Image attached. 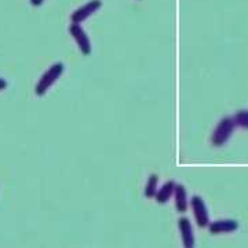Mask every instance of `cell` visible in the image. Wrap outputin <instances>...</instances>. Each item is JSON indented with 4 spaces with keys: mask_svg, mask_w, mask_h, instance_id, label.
<instances>
[{
    "mask_svg": "<svg viewBox=\"0 0 248 248\" xmlns=\"http://www.w3.org/2000/svg\"><path fill=\"white\" fill-rule=\"evenodd\" d=\"M62 73H63V63H62V62L54 63L48 71H46L45 73H43V76H42L40 80L37 81V84H36L35 87L36 94L40 95V97L45 95L46 93H47V90L50 89L54 83L61 78Z\"/></svg>",
    "mask_w": 248,
    "mask_h": 248,
    "instance_id": "cell-1",
    "label": "cell"
},
{
    "mask_svg": "<svg viewBox=\"0 0 248 248\" xmlns=\"http://www.w3.org/2000/svg\"><path fill=\"white\" fill-rule=\"evenodd\" d=\"M234 128H236V123H234L233 117L222 119L218 125L215 127L213 137H211V142H213L214 146H223L226 142L229 141Z\"/></svg>",
    "mask_w": 248,
    "mask_h": 248,
    "instance_id": "cell-2",
    "label": "cell"
},
{
    "mask_svg": "<svg viewBox=\"0 0 248 248\" xmlns=\"http://www.w3.org/2000/svg\"><path fill=\"white\" fill-rule=\"evenodd\" d=\"M190 207L193 210L196 223L199 228H205L210 223V217H208V210L207 205L204 203V200L200 196H193L190 199Z\"/></svg>",
    "mask_w": 248,
    "mask_h": 248,
    "instance_id": "cell-3",
    "label": "cell"
},
{
    "mask_svg": "<svg viewBox=\"0 0 248 248\" xmlns=\"http://www.w3.org/2000/svg\"><path fill=\"white\" fill-rule=\"evenodd\" d=\"M102 1L101 0H91L89 3H86L84 6H81L72 14V22L73 24H81L83 21H86L87 18L91 17L97 10L101 9Z\"/></svg>",
    "mask_w": 248,
    "mask_h": 248,
    "instance_id": "cell-4",
    "label": "cell"
},
{
    "mask_svg": "<svg viewBox=\"0 0 248 248\" xmlns=\"http://www.w3.org/2000/svg\"><path fill=\"white\" fill-rule=\"evenodd\" d=\"M69 33L76 40L80 51L84 55H89L91 53V42H90L87 33L84 32V29L80 27V24H72L71 27H69Z\"/></svg>",
    "mask_w": 248,
    "mask_h": 248,
    "instance_id": "cell-5",
    "label": "cell"
},
{
    "mask_svg": "<svg viewBox=\"0 0 248 248\" xmlns=\"http://www.w3.org/2000/svg\"><path fill=\"white\" fill-rule=\"evenodd\" d=\"M178 228L181 232V237H182V243L186 248H192L195 246V234H193V229H192V223L187 218H181L178 222Z\"/></svg>",
    "mask_w": 248,
    "mask_h": 248,
    "instance_id": "cell-6",
    "label": "cell"
},
{
    "mask_svg": "<svg viewBox=\"0 0 248 248\" xmlns=\"http://www.w3.org/2000/svg\"><path fill=\"white\" fill-rule=\"evenodd\" d=\"M210 232L213 234H219V233H232V232L239 229V223L233 219H219L213 223H208Z\"/></svg>",
    "mask_w": 248,
    "mask_h": 248,
    "instance_id": "cell-7",
    "label": "cell"
},
{
    "mask_svg": "<svg viewBox=\"0 0 248 248\" xmlns=\"http://www.w3.org/2000/svg\"><path fill=\"white\" fill-rule=\"evenodd\" d=\"M175 186H177V184H175L174 181H169V182H166L164 185L160 187V190H157V193H156V196H155L156 202L160 204L167 203L170 199L174 196Z\"/></svg>",
    "mask_w": 248,
    "mask_h": 248,
    "instance_id": "cell-8",
    "label": "cell"
},
{
    "mask_svg": "<svg viewBox=\"0 0 248 248\" xmlns=\"http://www.w3.org/2000/svg\"><path fill=\"white\" fill-rule=\"evenodd\" d=\"M174 199H175V207L179 213H185L189 205V200H187V193L186 189L182 185L175 186L174 190Z\"/></svg>",
    "mask_w": 248,
    "mask_h": 248,
    "instance_id": "cell-9",
    "label": "cell"
},
{
    "mask_svg": "<svg viewBox=\"0 0 248 248\" xmlns=\"http://www.w3.org/2000/svg\"><path fill=\"white\" fill-rule=\"evenodd\" d=\"M157 184H159V178L156 174H152L148 182H146V186H145V196L146 197H155L156 193H157Z\"/></svg>",
    "mask_w": 248,
    "mask_h": 248,
    "instance_id": "cell-10",
    "label": "cell"
},
{
    "mask_svg": "<svg viewBox=\"0 0 248 248\" xmlns=\"http://www.w3.org/2000/svg\"><path fill=\"white\" fill-rule=\"evenodd\" d=\"M233 120L236 125H240L243 128L248 130V110H240L236 115L233 116Z\"/></svg>",
    "mask_w": 248,
    "mask_h": 248,
    "instance_id": "cell-11",
    "label": "cell"
},
{
    "mask_svg": "<svg viewBox=\"0 0 248 248\" xmlns=\"http://www.w3.org/2000/svg\"><path fill=\"white\" fill-rule=\"evenodd\" d=\"M6 89H7V81L0 78V91H1V90H6Z\"/></svg>",
    "mask_w": 248,
    "mask_h": 248,
    "instance_id": "cell-12",
    "label": "cell"
},
{
    "mask_svg": "<svg viewBox=\"0 0 248 248\" xmlns=\"http://www.w3.org/2000/svg\"><path fill=\"white\" fill-rule=\"evenodd\" d=\"M43 1H45V0H31V4H32V6H35V7H37V6H42V4H43Z\"/></svg>",
    "mask_w": 248,
    "mask_h": 248,
    "instance_id": "cell-13",
    "label": "cell"
}]
</instances>
